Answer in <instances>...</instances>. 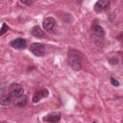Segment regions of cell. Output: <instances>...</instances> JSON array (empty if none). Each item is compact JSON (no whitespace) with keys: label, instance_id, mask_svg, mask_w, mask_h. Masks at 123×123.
<instances>
[{"label":"cell","instance_id":"1","mask_svg":"<svg viewBox=\"0 0 123 123\" xmlns=\"http://www.w3.org/2000/svg\"><path fill=\"white\" fill-rule=\"evenodd\" d=\"M67 62L69 66L75 70L78 71L82 68V54L80 51L76 49H69L68 50V56H67Z\"/></svg>","mask_w":123,"mask_h":123},{"label":"cell","instance_id":"2","mask_svg":"<svg viewBox=\"0 0 123 123\" xmlns=\"http://www.w3.org/2000/svg\"><path fill=\"white\" fill-rule=\"evenodd\" d=\"M91 32H92L93 40H94L98 45H100V41L103 40L104 36H105V31H104V29H103L99 24L93 23L92 26H91Z\"/></svg>","mask_w":123,"mask_h":123},{"label":"cell","instance_id":"3","mask_svg":"<svg viewBox=\"0 0 123 123\" xmlns=\"http://www.w3.org/2000/svg\"><path fill=\"white\" fill-rule=\"evenodd\" d=\"M30 51L37 57H43L46 52H45V46L42 43L38 42H34L30 45Z\"/></svg>","mask_w":123,"mask_h":123},{"label":"cell","instance_id":"4","mask_svg":"<svg viewBox=\"0 0 123 123\" xmlns=\"http://www.w3.org/2000/svg\"><path fill=\"white\" fill-rule=\"evenodd\" d=\"M24 92V89H23V86L19 84H16V83H13L9 87V94L12 96V98H15L17 96H20L22 95Z\"/></svg>","mask_w":123,"mask_h":123},{"label":"cell","instance_id":"5","mask_svg":"<svg viewBox=\"0 0 123 123\" xmlns=\"http://www.w3.org/2000/svg\"><path fill=\"white\" fill-rule=\"evenodd\" d=\"M111 1L110 0H98L94 4V11L96 12H103L110 9Z\"/></svg>","mask_w":123,"mask_h":123},{"label":"cell","instance_id":"6","mask_svg":"<svg viewBox=\"0 0 123 123\" xmlns=\"http://www.w3.org/2000/svg\"><path fill=\"white\" fill-rule=\"evenodd\" d=\"M42 25H43L44 30H46L49 33H54L56 31L57 23H56V20L53 17H47L46 19H44Z\"/></svg>","mask_w":123,"mask_h":123},{"label":"cell","instance_id":"7","mask_svg":"<svg viewBox=\"0 0 123 123\" xmlns=\"http://www.w3.org/2000/svg\"><path fill=\"white\" fill-rule=\"evenodd\" d=\"M11 46H12L13 48L15 49H19V50H22V49H25L26 46H27V41L22 38V37H18V38H15L13 40H12L10 42Z\"/></svg>","mask_w":123,"mask_h":123},{"label":"cell","instance_id":"8","mask_svg":"<svg viewBox=\"0 0 123 123\" xmlns=\"http://www.w3.org/2000/svg\"><path fill=\"white\" fill-rule=\"evenodd\" d=\"M27 102H28V97H27V95H24V94H22L20 96H17V97H15V98L12 99L13 105L15 107H17V108H23V107H25L27 105Z\"/></svg>","mask_w":123,"mask_h":123},{"label":"cell","instance_id":"9","mask_svg":"<svg viewBox=\"0 0 123 123\" xmlns=\"http://www.w3.org/2000/svg\"><path fill=\"white\" fill-rule=\"evenodd\" d=\"M48 94H49V91L47 90V89H45V88H42V89H39V90H37V91H36L35 92V94H34V96H33V102L34 103H37L38 101H40L42 98H45V97H47L48 96Z\"/></svg>","mask_w":123,"mask_h":123},{"label":"cell","instance_id":"10","mask_svg":"<svg viewBox=\"0 0 123 123\" xmlns=\"http://www.w3.org/2000/svg\"><path fill=\"white\" fill-rule=\"evenodd\" d=\"M61 117H62V114L60 112H51L48 115L44 116L42 118V120L43 121H46V122L56 123V122H59L61 120Z\"/></svg>","mask_w":123,"mask_h":123},{"label":"cell","instance_id":"11","mask_svg":"<svg viewBox=\"0 0 123 123\" xmlns=\"http://www.w3.org/2000/svg\"><path fill=\"white\" fill-rule=\"evenodd\" d=\"M12 102V96L9 93L8 94L7 93H3L0 96V105H2V106H8Z\"/></svg>","mask_w":123,"mask_h":123},{"label":"cell","instance_id":"12","mask_svg":"<svg viewBox=\"0 0 123 123\" xmlns=\"http://www.w3.org/2000/svg\"><path fill=\"white\" fill-rule=\"evenodd\" d=\"M31 34L36 37H44V32L41 30L39 26H34L31 30Z\"/></svg>","mask_w":123,"mask_h":123},{"label":"cell","instance_id":"13","mask_svg":"<svg viewBox=\"0 0 123 123\" xmlns=\"http://www.w3.org/2000/svg\"><path fill=\"white\" fill-rule=\"evenodd\" d=\"M9 30V27L7 26V24L6 23H3V25H2V28L0 29V36H2V35H4L7 31Z\"/></svg>","mask_w":123,"mask_h":123},{"label":"cell","instance_id":"14","mask_svg":"<svg viewBox=\"0 0 123 123\" xmlns=\"http://www.w3.org/2000/svg\"><path fill=\"white\" fill-rule=\"evenodd\" d=\"M118 59L117 58H115V57H112V58H110L109 59V62L111 63V64H112V65H114V64H117L118 63Z\"/></svg>","mask_w":123,"mask_h":123},{"label":"cell","instance_id":"15","mask_svg":"<svg viewBox=\"0 0 123 123\" xmlns=\"http://www.w3.org/2000/svg\"><path fill=\"white\" fill-rule=\"evenodd\" d=\"M111 85L114 86H119V82H118L117 80H115L113 77H111Z\"/></svg>","mask_w":123,"mask_h":123},{"label":"cell","instance_id":"16","mask_svg":"<svg viewBox=\"0 0 123 123\" xmlns=\"http://www.w3.org/2000/svg\"><path fill=\"white\" fill-rule=\"evenodd\" d=\"M20 2L27 5V6H31L33 4V0H20Z\"/></svg>","mask_w":123,"mask_h":123},{"label":"cell","instance_id":"17","mask_svg":"<svg viewBox=\"0 0 123 123\" xmlns=\"http://www.w3.org/2000/svg\"><path fill=\"white\" fill-rule=\"evenodd\" d=\"M78 1H79V2H82V1H83V0H78Z\"/></svg>","mask_w":123,"mask_h":123}]
</instances>
